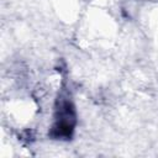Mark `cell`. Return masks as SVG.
<instances>
[{
    "mask_svg": "<svg viewBox=\"0 0 158 158\" xmlns=\"http://www.w3.org/2000/svg\"><path fill=\"white\" fill-rule=\"evenodd\" d=\"M75 126V110L69 100H63L57 109L51 136L56 139H68L72 137Z\"/></svg>",
    "mask_w": 158,
    "mask_h": 158,
    "instance_id": "6da1fadb",
    "label": "cell"
}]
</instances>
